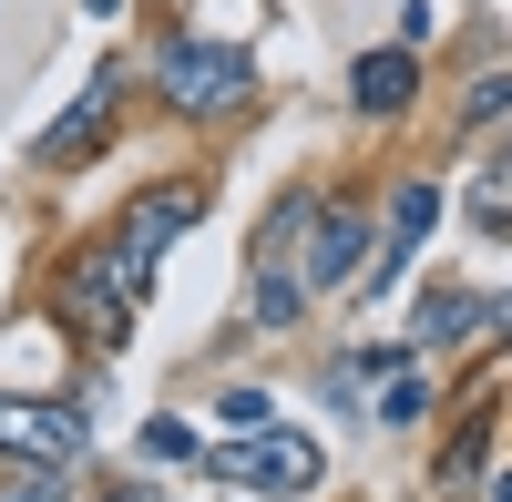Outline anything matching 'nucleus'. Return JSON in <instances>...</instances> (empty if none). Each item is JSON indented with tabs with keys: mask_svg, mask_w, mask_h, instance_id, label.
I'll return each mask as SVG.
<instances>
[{
	"mask_svg": "<svg viewBox=\"0 0 512 502\" xmlns=\"http://www.w3.org/2000/svg\"><path fill=\"white\" fill-rule=\"evenodd\" d=\"M492 113H512V72H482L472 82V123H492Z\"/></svg>",
	"mask_w": 512,
	"mask_h": 502,
	"instance_id": "obj_15",
	"label": "nucleus"
},
{
	"mask_svg": "<svg viewBox=\"0 0 512 502\" xmlns=\"http://www.w3.org/2000/svg\"><path fill=\"white\" fill-rule=\"evenodd\" d=\"M164 103L175 113L246 103V52H226V41H175V52H164Z\"/></svg>",
	"mask_w": 512,
	"mask_h": 502,
	"instance_id": "obj_3",
	"label": "nucleus"
},
{
	"mask_svg": "<svg viewBox=\"0 0 512 502\" xmlns=\"http://www.w3.org/2000/svg\"><path fill=\"white\" fill-rule=\"evenodd\" d=\"M103 134H113V72H103L93 93H82V103L52 123V134H41V164H82V154H93Z\"/></svg>",
	"mask_w": 512,
	"mask_h": 502,
	"instance_id": "obj_8",
	"label": "nucleus"
},
{
	"mask_svg": "<svg viewBox=\"0 0 512 502\" xmlns=\"http://www.w3.org/2000/svg\"><path fill=\"white\" fill-rule=\"evenodd\" d=\"M82 11H113V0H82Z\"/></svg>",
	"mask_w": 512,
	"mask_h": 502,
	"instance_id": "obj_18",
	"label": "nucleus"
},
{
	"mask_svg": "<svg viewBox=\"0 0 512 502\" xmlns=\"http://www.w3.org/2000/svg\"><path fill=\"white\" fill-rule=\"evenodd\" d=\"M420 410H431V390H420V380H410V369H400V380H390V390H379V421H420Z\"/></svg>",
	"mask_w": 512,
	"mask_h": 502,
	"instance_id": "obj_13",
	"label": "nucleus"
},
{
	"mask_svg": "<svg viewBox=\"0 0 512 502\" xmlns=\"http://www.w3.org/2000/svg\"><path fill=\"white\" fill-rule=\"evenodd\" d=\"M472 205H482V226H512V175H482Z\"/></svg>",
	"mask_w": 512,
	"mask_h": 502,
	"instance_id": "obj_16",
	"label": "nucleus"
},
{
	"mask_svg": "<svg viewBox=\"0 0 512 502\" xmlns=\"http://www.w3.org/2000/svg\"><path fill=\"white\" fill-rule=\"evenodd\" d=\"M349 93H359V113H400V103L420 93V62H410V41H390V52H359Z\"/></svg>",
	"mask_w": 512,
	"mask_h": 502,
	"instance_id": "obj_9",
	"label": "nucleus"
},
{
	"mask_svg": "<svg viewBox=\"0 0 512 502\" xmlns=\"http://www.w3.org/2000/svg\"><path fill=\"white\" fill-rule=\"evenodd\" d=\"M359 246H369V226L349 216V205H318L308 246H297V277H308V287H349L359 277Z\"/></svg>",
	"mask_w": 512,
	"mask_h": 502,
	"instance_id": "obj_5",
	"label": "nucleus"
},
{
	"mask_svg": "<svg viewBox=\"0 0 512 502\" xmlns=\"http://www.w3.org/2000/svg\"><path fill=\"white\" fill-rule=\"evenodd\" d=\"M431 216H441V185H431V175L390 195V246H379V267H369V287H390V277H400V267L420 257V236H431Z\"/></svg>",
	"mask_w": 512,
	"mask_h": 502,
	"instance_id": "obj_7",
	"label": "nucleus"
},
{
	"mask_svg": "<svg viewBox=\"0 0 512 502\" xmlns=\"http://www.w3.org/2000/svg\"><path fill=\"white\" fill-rule=\"evenodd\" d=\"M492 502H512V472H502V482H492Z\"/></svg>",
	"mask_w": 512,
	"mask_h": 502,
	"instance_id": "obj_17",
	"label": "nucleus"
},
{
	"mask_svg": "<svg viewBox=\"0 0 512 502\" xmlns=\"http://www.w3.org/2000/svg\"><path fill=\"white\" fill-rule=\"evenodd\" d=\"M216 421H226V431H267L277 410H267V390H226V400H216Z\"/></svg>",
	"mask_w": 512,
	"mask_h": 502,
	"instance_id": "obj_12",
	"label": "nucleus"
},
{
	"mask_svg": "<svg viewBox=\"0 0 512 502\" xmlns=\"http://www.w3.org/2000/svg\"><path fill=\"white\" fill-rule=\"evenodd\" d=\"M123 502H154V492H123Z\"/></svg>",
	"mask_w": 512,
	"mask_h": 502,
	"instance_id": "obj_19",
	"label": "nucleus"
},
{
	"mask_svg": "<svg viewBox=\"0 0 512 502\" xmlns=\"http://www.w3.org/2000/svg\"><path fill=\"white\" fill-rule=\"evenodd\" d=\"M0 451L72 472V462H82V421H72V410H52V400H0Z\"/></svg>",
	"mask_w": 512,
	"mask_h": 502,
	"instance_id": "obj_4",
	"label": "nucleus"
},
{
	"mask_svg": "<svg viewBox=\"0 0 512 502\" xmlns=\"http://www.w3.org/2000/svg\"><path fill=\"white\" fill-rule=\"evenodd\" d=\"M205 472H216V482H256V492H308L318 482V441L308 431H246L236 451H205Z\"/></svg>",
	"mask_w": 512,
	"mask_h": 502,
	"instance_id": "obj_2",
	"label": "nucleus"
},
{
	"mask_svg": "<svg viewBox=\"0 0 512 502\" xmlns=\"http://www.w3.org/2000/svg\"><path fill=\"white\" fill-rule=\"evenodd\" d=\"M144 246H123V236H103V246H82L72 257V277H62V308H72V328L82 339H123L134 328V298H144Z\"/></svg>",
	"mask_w": 512,
	"mask_h": 502,
	"instance_id": "obj_1",
	"label": "nucleus"
},
{
	"mask_svg": "<svg viewBox=\"0 0 512 502\" xmlns=\"http://www.w3.org/2000/svg\"><path fill=\"white\" fill-rule=\"evenodd\" d=\"M482 451H492V400L482 410H461V431H451V451H441V492H461L482 472Z\"/></svg>",
	"mask_w": 512,
	"mask_h": 502,
	"instance_id": "obj_11",
	"label": "nucleus"
},
{
	"mask_svg": "<svg viewBox=\"0 0 512 502\" xmlns=\"http://www.w3.org/2000/svg\"><path fill=\"white\" fill-rule=\"evenodd\" d=\"M144 451H154V462H195V431H185V421H154Z\"/></svg>",
	"mask_w": 512,
	"mask_h": 502,
	"instance_id": "obj_14",
	"label": "nucleus"
},
{
	"mask_svg": "<svg viewBox=\"0 0 512 502\" xmlns=\"http://www.w3.org/2000/svg\"><path fill=\"white\" fill-rule=\"evenodd\" d=\"M472 318H482V298H472V287H431V298H420V349H451Z\"/></svg>",
	"mask_w": 512,
	"mask_h": 502,
	"instance_id": "obj_10",
	"label": "nucleus"
},
{
	"mask_svg": "<svg viewBox=\"0 0 512 502\" xmlns=\"http://www.w3.org/2000/svg\"><path fill=\"white\" fill-rule=\"evenodd\" d=\"M205 216V185H154V195H134V205H123V246H144V257H164V236H185Z\"/></svg>",
	"mask_w": 512,
	"mask_h": 502,
	"instance_id": "obj_6",
	"label": "nucleus"
}]
</instances>
